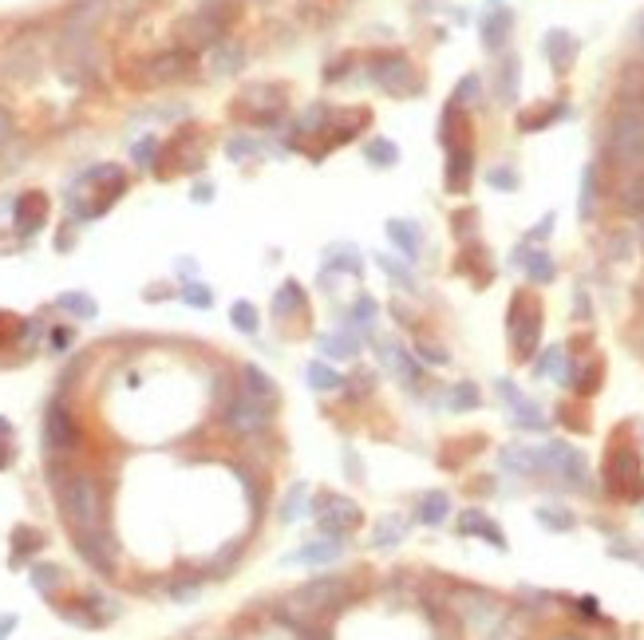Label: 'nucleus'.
<instances>
[{"label":"nucleus","instance_id":"nucleus-1","mask_svg":"<svg viewBox=\"0 0 644 640\" xmlns=\"http://www.w3.org/2000/svg\"><path fill=\"white\" fill-rule=\"evenodd\" d=\"M56 499H59V514L72 526L75 537L88 534H104V491H99L96 475L80 470V475L56 478Z\"/></svg>","mask_w":644,"mask_h":640},{"label":"nucleus","instance_id":"nucleus-2","mask_svg":"<svg viewBox=\"0 0 644 640\" xmlns=\"http://www.w3.org/2000/svg\"><path fill=\"white\" fill-rule=\"evenodd\" d=\"M352 593H356V585L349 577H317V581H309V585L293 589V593L285 597V617H293L296 625L304 629L317 617H325V613L349 605Z\"/></svg>","mask_w":644,"mask_h":640},{"label":"nucleus","instance_id":"nucleus-3","mask_svg":"<svg viewBox=\"0 0 644 640\" xmlns=\"http://www.w3.org/2000/svg\"><path fill=\"white\" fill-rule=\"evenodd\" d=\"M605 486L613 494H621V499H644V467L637 447L613 443V451L605 459Z\"/></svg>","mask_w":644,"mask_h":640},{"label":"nucleus","instance_id":"nucleus-4","mask_svg":"<svg viewBox=\"0 0 644 640\" xmlns=\"http://www.w3.org/2000/svg\"><path fill=\"white\" fill-rule=\"evenodd\" d=\"M609 155L621 166H640L644 163V111L640 107H625L613 119L609 131Z\"/></svg>","mask_w":644,"mask_h":640},{"label":"nucleus","instance_id":"nucleus-5","mask_svg":"<svg viewBox=\"0 0 644 640\" xmlns=\"http://www.w3.org/2000/svg\"><path fill=\"white\" fill-rule=\"evenodd\" d=\"M226 423H230L234 435H242V439H253V435H265L269 423H273V408L269 403H257L249 400V395L237 392L230 403H226Z\"/></svg>","mask_w":644,"mask_h":640},{"label":"nucleus","instance_id":"nucleus-6","mask_svg":"<svg viewBox=\"0 0 644 640\" xmlns=\"http://www.w3.org/2000/svg\"><path fill=\"white\" fill-rule=\"evenodd\" d=\"M372 80H376L380 91H387L392 99H403V95H411V91H419V75H415L408 56H380V60L372 64Z\"/></svg>","mask_w":644,"mask_h":640},{"label":"nucleus","instance_id":"nucleus-7","mask_svg":"<svg viewBox=\"0 0 644 640\" xmlns=\"http://www.w3.org/2000/svg\"><path fill=\"white\" fill-rule=\"evenodd\" d=\"M226 20H230V12H222V8H202V12L186 16V20L178 24V40H182L186 48H214L218 40H222Z\"/></svg>","mask_w":644,"mask_h":640},{"label":"nucleus","instance_id":"nucleus-8","mask_svg":"<svg viewBox=\"0 0 644 640\" xmlns=\"http://www.w3.org/2000/svg\"><path fill=\"white\" fill-rule=\"evenodd\" d=\"M281 111H285V88H273V83H249L237 95V115H245L253 123H269Z\"/></svg>","mask_w":644,"mask_h":640},{"label":"nucleus","instance_id":"nucleus-9","mask_svg":"<svg viewBox=\"0 0 644 640\" xmlns=\"http://www.w3.org/2000/svg\"><path fill=\"white\" fill-rule=\"evenodd\" d=\"M44 447H48V454H72L75 447H80V427H75V419H72V411L64 408V403H52L48 408V415H44Z\"/></svg>","mask_w":644,"mask_h":640},{"label":"nucleus","instance_id":"nucleus-10","mask_svg":"<svg viewBox=\"0 0 644 640\" xmlns=\"http://www.w3.org/2000/svg\"><path fill=\"white\" fill-rule=\"evenodd\" d=\"M538 336H541V309L530 305V316H522V293L510 301V340H514V352L518 360H530L533 348H538Z\"/></svg>","mask_w":644,"mask_h":640},{"label":"nucleus","instance_id":"nucleus-11","mask_svg":"<svg viewBox=\"0 0 644 640\" xmlns=\"http://www.w3.org/2000/svg\"><path fill=\"white\" fill-rule=\"evenodd\" d=\"M317 522L325 537H349L352 530H360L364 514L352 499H325V510H317Z\"/></svg>","mask_w":644,"mask_h":640},{"label":"nucleus","instance_id":"nucleus-12","mask_svg":"<svg viewBox=\"0 0 644 640\" xmlns=\"http://www.w3.org/2000/svg\"><path fill=\"white\" fill-rule=\"evenodd\" d=\"M75 550H80V558H88L91 569H99V574L111 577L115 574V542L104 534H88V537H75Z\"/></svg>","mask_w":644,"mask_h":640},{"label":"nucleus","instance_id":"nucleus-13","mask_svg":"<svg viewBox=\"0 0 644 640\" xmlns=\"http://www.w3.org/2000/svg\"><path fill=\"white\" fill-rule=\"evenodd\" d=\"M341 550H344L341 537H320V542H309V545H301V550H293L285 561H289V566H328V561L341 558Z\"/></svg>","mask_w":644,"mask_h":640},{"label":"nucleus","instance_id":"nucleus-14","mask_svg":"<svg viewBox=\"0 0 644 640\" xmlns=\"http://www.w3.org/2000/svg\"><path fill=\"white\" fill-rule=\"evenodd\" d=\"M48 217V198L40 190H28L20 194V202H16V230L20 233H36L40 225H44Z\"/></svg>","mask_w":644,"mask_h":640},{"label":"nucleus","instance_id":"nucleus-15","mask_svg":"<svg viewBox=\"0 0 644 640\" xmlns=\"http://www.w3.org/2000/svg\"><path fill=\"white\" fill-rule=\"evenodd\" d=\"M186 72H190V56L186 52H163V56H155V60L147 64V75H142V80L147 83H174V80H182Z\"/></svg>","mask_w":644,"mask_h":640},{"label":"nucleus","instance_id":"nucleus-16","mask_svg":"<svg viewBox=\"0 0 644 640\" xmlns=\"http://www.w3.org/2000/svg\"><path fill=\"white\" fill-rule=\"evenodd\" d=\"M459 534H479V537H487L494 550H506V534L482 510H463L459 514Z\"/></svg>","mask_w":644,"mask_h":640},{"label":"nucleus","instance_id":"nucleus-17","mask_svg":"<svg viewBox=\"0 0 644 640\" xmlns=\"http://www.w3.org/2000/svg\"><path fill=\"white\" fill-rule=\"evenodd\" d=\"M237 392L249 395V400H257V403H269V408L277 403V387H273V380H269L257 364H245L242 368V387H237Z\"/></svg>","mask_w":644,"mask_h":640},{"label":"nucleus","instance_id":"nucleus-18","mask_svg":"<svg viewBox=\"0 0 644 640\" xmlns=\"http://www.w3.org/2000/svg\"><path fill=\"white\" fill-rule=\"evenodd\" d=\"M546 56H549V64H554V72H570L573 60H578V40H573L570 32L554 28L546 36Z\"/></svg>","mask_w":644,"mask_h":640},{"label":"nucleus","instance_id":"nucleus-19","mask_svg":"<svg viewBox=\"0 0 644 640\" xmlns=\"http://www.w3.org/2000/svg\"><path fill=\"white\" fill-rule=\"evenodd\" d=\"M447 514H451V499H447V491H427V494H419L415 518H419L423 526H443Z\"/></svg>","mask_w":644,"mask_h":640},{"label":"nucleus","instance_id":"nucleus-20","mask_svg":"<svg viewBox=\"0 0 644 640\" xmlns=\"http://www.w3.org/2000/svg\"><path fill=\"white\" fill-rule=\"evenodd\" d=\"M502 467L514 470V475H533V470H541V454L538 447H518V443H510V447H502Z\"/></svg>","mask_w":644,"mask_h":640},{"label":"nucleus","instance_id":"nucleus-21","mask_svg":"<svg viewBox=\"0 0 644 640\" xmlns=\"http://www.w3.org/2000/svg\"><path fill=\"white\" fill-rule=\"evenodd\" d=\"M471 158H474V155H471V147H451V163H447V187H451L455 194L467 190L471 171H474Z\"/></svg>","mask_w":644,"mask_h":640},{"label":"nucleus","instance_id":"nucleus-22","mask_svg":"<svg viewBox=\"0 0 644 640\" xmlns=\"http://www.w3.org/2000/svg\"><path fill=\"white\" fill-rule=\"evenodd\" d=\"M518 261H522V269H526L530 281H538V285H549L557 277V265H554V257H549L546 249H530V254H518Z\"/></svg>","mask_w":644,"mask_h":640},{"label":"nucleus","instance_id":"nucleus-23","mask_svg":"<svg viewBox=\"0 0 644 640\" xmlns=\"http://www.w3.org/2000/svg\"><path fill=\"white\" fill-rule=\"evenodd\" d=\"M510 24H514L510 8H494V12L482 20V44H487V48H502L506 44V32H510Z\"/></svg>","mask_w":644,"mask_h":640},{"label":"nucleus","instance_id":"nucleus-24","mask_svg":"<svg viewBox=\"0 0 644 640\" xmlns=\"http://www.w3.org/2000/svg\"><path fill=\"white\" fill-rule=\"evenodd\" d=\"M387 238L400 246V254L408 261L419 257V230H415L411 222H387Z\"/></svg>","mask_w":644,"mask_h":640},{"label":"nucleus","instance_id":"nucleus-25","mask_svg":"<svg viewBox=\"0 0 644 640\" xmlns=\"http://www.w3.org/2000/svg\"><path fill=\"white\" fill-rule=\"evenodd\" d=\"M533 518H538V526L554 530V534H570V530L578 526L573 510H565V507H538V510H533Z\"/></svg>","mask_w":644,"mask_h":640},{"label":"nucleus","instance_id":"nucleus-26","mask_svg":"<svg viewBox=\"0 0 644 640\" xmlns=\"http://www.w3.org/2000/svg\"><path fill=\"white\" fill-rule=\"evenodd\" d=\"M617 91H621V99H629V107H637L644 99V64H629V67H625Z\"/></svg>","mask_w":644,"mask_h":640},{"label":"nucleus","instance_id":"nucleus-27","mask_svg":"<svg viewBox=\"0 0 644 640\" xmlns=\"http://www.w3.org/2000/svg\"><path fill=\"white\" fill-rule=\"evenodd\" d=\"M510 408H514V427H526V431H546V415H541V408L533 400L522 395V400H514Z\"/></svg>","mask_w":644,"mask_h":640},{"label":"nucleus","instance_id":"nucleus-28","mask_svg":"<svg viewBox=\"0 0 644 640\" xmlns=\"http://www.w3.org/2000/svg\"><path fill=\"white\" fill-rule=\"evenodd\" d=\"M403 534H408V522H403L400 514H387V518H380V526L372 530V545H395V542H403Z\"/></svg>","mask_w":644,"mask_h":640},{"label":"nucleus","instance_id":"nucleus-29","mask_svg":"<svg viewBox=\"0 0 644 640\" xmlns=\"http://www.w3.org/2000/svg\"><path fill=\"white\" fill-rule=\"evenodd\" d=\"M242 60H245V52H242V44H234V40H218L214 48H210V64L218 67V72H237L242 67Z\"/></svg>","mask_w":644,"mask_h":640},{"label":"nucleus","instance_id":"nucleus-30","mask_svg":"<svg viewBox=\"0 0 644 640\" xmlns=\"http://www.w3.org/2000/svg\"><path fill=\"white\" fill-rule=\"evenodd\" d=\"M296 309H304V289L296 281H285L281 289H277V297H273V313L289 316V313H296Z\"/></svg>","mask_w":644,"mask_h":640},{"label":"nucleus","instance_id":"nucleus-31","mask_svg":"<svg viewBox=\"0 0 644 640\" xmlns=\"http://www.w3.org/2000/svg\"><path fill=\"white\" fill-rule=\"evenodd\" d=\"M479 403H482L479 387H474V384H467V380H463V384H455L451 392H447V408H451V411H474V408H479Z\"/></svg>","mask_w":644,"mask_h":640},{"label":"nucleus","instance_id":"nucleus-32","mask_svg":"<svg viewBox=\"0 0 644 640\" xmlns=\"http://www.w3.org/2000/svg\"><path fill=\"white\" fill-rule=\"evenodd\" d=\"M40 545H44V534H40L36 526H16L12 530V553L16 558H28V553H36Z\"/></svg>","mask_w":644,"mask_h":640},{"label":"nucleus","instance_id":"nucleus-33","mask_svg":"<svg viewBox=\"0 0 644 640\" xmlns=\"http://www.w3.org/2000/svg\"><path fill=\"white\" fill-rule=\"evenodd\" d=\"M364 155H368V163H376V166H395L400 163V147H395L392 139H368Z\"/></svg>","mask_w":644,"mask_h":640},{"label":"nucleus","instance_id":"nucleus-34","mask_svg":"<svg viewBox=\"0 0 644 640\" xmlns=\"http://www.w3.org/2000/svg\"><path fill=\"white\" fill-rule=\"evenodd\" d=\"M320 352H325L328 360H349V356H356L360 352V344L352 340V336H320Z\"/></svg>","mask_w":644,"mask_h":640},{"label":"nucleus","instance_id":"nucleus-35","mask_svg":"<svg viewBox=\"0 0 644 640\" xmlns=\"http://www.w3.org/2000/svg\"><path fill=\"white\" fill-rule=\"evenodd\" d=\"M59 585H64V569L59 566H36L32 569V589H36V593L52 597Z\"/></svg>","mask_w":644,"mask_h":640},{"label":"nucleus","instance_id":"nucleus-36","mask_svg":"<svg viewBox=\"0 0 644 640\" xmlns=\"http://www.w3.org/2000/svg\"><path fill=\"white\" fill-rule=\"evenodd\" d=\"M498 95H502V103H514V99H518V60H514V56H506L502 72H498Z\"/></svg>","mask_w":644,"mask_h":640},{"label":"nucleus","instance_id":"nucleus-37","mask_svg":"<svg viewBox=\"0 0 644 640\" xmlns=\"http://www.w3.org/2000/svg\"><path fill=\"white\" fill-rule=\"evenodd\" d=\"M601 376H605V368H601V364H589V368H581V372H573V368H570L565 384H573L581 395H589V392H597V387H601Z\"/></svg>","mask_w":644,"mask_h":640},{"label":"nucleus","instance_id":"nucleus-38","mask_svg":"<svg viewBox=\"0 0 644 640\" xmlns=\"http://www.w3.org/2000/svg\"><path fill=\"white\" fill-rule=\"evenodd\" d=\"M304 502H309V486L304 483H296L289 494H285V502H281V522H296L304 514Z\"/></svg>","mask_w":644,"mask_h":640},{"label":"nucleus","instance_id":"nucleus-39","mask_svg":"<svg viewBox=\"0 0 644 640\" xmlns=\"http://www.w3.org/2000/svg\"><path fill=\"white\" fill-rule=\"evenodd\" d=\"M593 202H597V171L593 166H586V174H581V206H578V214L586 217H593Z\"/></svg>","mask_w":644,"mask_h":640},{"label":"nucleus","instance_id":"nucleus-40","mask_svg":"<svg viewBox=\"0 0 644 640\" xmlns=\"http://www.w3.org/2000/svg\"><path fill=\"white\" fill-rule=\"evenodd\" d=\"M230 316H234V328L237 332H257V309L249 305V301H237V305L230 309Z\"/></svg>","mask_w":644,"mask_h":640},{"label":"nucleus","instance_id":"nucleus-41","mask_svg":"<svg viewBox=\"0 0 644 640\" xmlns=\"http://www.w3.org/2000/svg\"><path fill=\"white\" fill-rule=\"evenodd\" d=\"M59 309H67V313H75V316H83V320L96 316V301L83 297V293H64V297H59Z\"/></svg>","mask_w":644,"mask_h":640},{"label":"nucleus","instance_id":"nucleus-42","mask_svg":"<svg viewBox=\"0 0 644 640\" xmlns=\"http://www.w3.org/2000/svg\"><path fill=\"white\" fill-rule=\"evenodd\" d=\"M309 380H312V387L317 392H336L344 380L333 372V368H325V364H309Z\"/></svg>","mask_w":644,"mask_h":640},{"label":"nucleus","instance_id":"nucleus-43","mask_svg":"<svg viewBox=\"0 0 644 640\" xmlns=\"http://www.w3.org/2000/svg\"><path fill=\"white\" fill-rule=\"evenodd\" d=\"M479 95H482V80H479V75H463L459 88H455V107H467Z\"/></svg>","mask_w":644,"mask_h":640},{"label":"nucleus","instance_id":"nucleus-44","mask_svg":"<svg viewBox=\"0 0 644 640\" xmlns=\"http://www.w3.org/2000/svg\"><path fill=\"white\" fill-rule=\"evenodd\" d=\"M376 313H380L376 301H372V297H360V301H356V309H352V324L360 328V332H364V328L372 332V324H376Z\"/></svg>","mask_w":644,"mask_h":640},{"label":"nucleus","instance_id":"nucleus-45","mask_svg":"<svg viewBox=\"0 0 644 640\" xmlns=\"http://www.w3.org/2000/svg\"><path fill=\"white\" fill-rule=\"evenodd\" d=\"M182 301H186V305H194V309H210V305H214V293H210L206 285H186Z\"/></svg>","mask_w":644,"mask_h":640},{"label":"nucleus","instance_id":"nucleus-46","mask_svg":"<svg viewBox=\"0 0 644 640\" xmlns=\"http://www.w3.org/2000/svg\"><path fill=\"white\" fill-rule=\"evenodd\" d=\"M487 179H490V187H494V190H514V187H518V174H514L510 166H494Z\"/></svg>","mask_w":644,"mask_h":640},{"label":"nucleus","instance_id":"nucleus-47","mask_svg":"<svg viewBox=\"0 0 644 640\" xmlns=\"http://www.w3.org/2000/svg\"><path fill=\"white\" fill-rule=\"evenodd\" d=\"M242 553H245V542H230V545H226V550H222V553H218V561H214V566H218V569H222V574H218V577H226V569H230V566H234V561H237V558H242Z\"/></svg>","mask_w":644,"mask_h":640},{"label":"nucleus","instance_id":"nucleus-48","mask_svg":"<svg viewBox=\"0 0 644 640\" xmlns=\"http://www.w3.org/2000/svg\"><path fill=\"white\" fill-rule=\"evenodd\" d=\"M380 265H384L387 273L395 277V281H403V285H408V289H415V277H411V273H408V269H403V265H395L392 257H380Z\"/></svg>","mask_w":644,"mask_h":640},{"label":"nucleus","instance_id":"nucleus-49","mask_svg":"<svg viewBox=\"0 0 644 640\" xmlns=\"http://www.w3.org/2000/svg\"><path fill=\"white\" fill-rule=\"evenodd\" d=\"M158 155V142L155 139H147V142H139V147H134V163L139 166H150V158Z\"/></svg>","mask_w":644,"mask_h":640},{"label":"nucleus","instance_id":"nucleus-50","mask_svg":"<svg viewBox=\"0 0 644 640\" xmlns=\"http://www.w3.org/2000/svg\"><path fill=\"white\" fill-rule=\"evenodd\" d=\"M419 356L427 360V364H447V360H451L443 348H435V344H419Z\"/></svg>","mask_w":644,"mask_h":640},{"label":"nucleus","instance_id":"nucleus-51","mask_svg":"<svg viewBox=\"0 0 644 640\" xmlns=\"http://www.w3.org/2000/svg\"><path fill=\"white\" fill-rule=\"evenodd\" d=\"M471 222H479V214H474V210H467V214H455V233H459V238H467Z\"/></svg>","mask_w":644,"mask_h":640},{"label":"nucleus","instance_id":"nucleus-52","mask_svg":"<svg viewBox=\"0 0 644 640\" xmlns=\"http://www.w3.org/2000/svg\"><path fill=\"white\" fill-rule=\"evenodd\" d=\"M16 625H20V617H16V613H0V640H8V633H12Z\"/></svg>","mask_w":644,"mask_h":640},{"label":"nucleus","instance_id":"nucleus-53","mask_svg":"<svg viewBox=\"0 0 644 640\" xmlns=\"http://www.w3.org/2000/svg\"><path fill=\"white\" fill-rule=\"evenodd\" d=\"M8 139H12V115H8L4 107H0V147H4Z\"/></svg>","mask_w":644,"mask_h":640},{"label":"nucleus","instance_id":"nucleus-54","mask_svg":"<svg viewBox=\"0 0 644 640\" xmlns=\"http://www.w3.org/2000/svg\"><path fill=\"white\" fill-rule=\"evenodd\" d=\"M625 202H629L632 210H644V182H637V187L629 190V198H625Z\"/></svg>","mask_w":644,"mask_h":640},{"label":"nucleus","instance_id":"nucleus-55","mask_svg":"<svg viewBox=\"0 0 644 640\" xmlns=\"http://www.w3.org/2000/svg\"><path fill=\"white\" fill-rule=\"evenodd\" d=\"M549 225H554V214H546V217H541V225L530 233V238H533V241H538V238H546V233H549Z\"/></svg>","mask_w":644,"mask_h":640},{"label":"nucleus","instance_id":"nucleus-56","mask_svg":"<svg viewBox=\"0 0 644 640\" xmlns=\"http://www.w3.org/2000/svg\"><path fill=\"white\" fill-rule=\"evenodd\" d=\"M8 462H12V447H8V443H0V470H4Z\"/></svg>","mask_w":644,"mask_h":640},{"label":"nucleus","instance_id":"nucleus-57","mask_svg":"<svg viewBox=\"0 0 644 640\" xmlns=\"http://www.w3.org/2000/svg\"><path fill=\"white\" fill-rule=\"evenodd\" d=\"M581 613H589V617H597V601H593V597H581Z\"/></svg>","mask_w":644,"mask_h":640},{"label":"nucleus","instance_id":"nucleus-58","mask_svg":"<svg viewBox=\"0 0 644 640\" xmlns=\"http://www.w3.org/2000/svg\"><path fill=\"white\" fill-rule=\"evenodd\" d=\"M194 198H198V202H206V198H214V187H206V182H202V187H198V190H194Z\"/></svg>","mask_w":644,"mask_h":640},{"label":"nucleus","instance_id":"nucleus-59","mask_svg":"<svg viewBox=\"0 0 644 640\" xmlns=\"http://www.w3.org/2000/svg\"><path fill=\"white\" fill-rule=\"evenodd\" d=\"M549 640H586V636H581V633H554Z\"/></svg>","mask_w":644,"mask_h":640},{"label":"nucleus","instance_id":"nucleus-60","mask_svg":"<svg viewBox=\"0 0 644 640\" xmlns=\"http://www.w3.org/2000/svg\"><path fill=\"white\" fill-rule=\"evenodd\" d=\"M0 435H4V439L12 435V423H8V419H0Z\"/></svg>","mask_w":644,"mask_h":640},{"label":"nucleus","instance_id":"nucleus-61","mask_svg":"<svg viewBox=\"0 0 644 640\" xmlns=\"http://www.w3.org/2000/svg\"><path fill=\"white\" fill-rule=\"evenodd\" d=\"M637 40H640V44H644V16H640V20H637Z\"/></svg>","mask_w":644,"mask_h":640},{"label":"nucleus","instance_id":"nucleus-62","mask_svg":"<svg viewBox=\"0 0 644 640\" xmlns=\"http://www.w3.org/2000/svg\"><path fill=\"white\" fill-rule=\"evenodd\" d=\"M265 4H277V0H265Z\"/></svg>","mask_w":644,"mask_h":640}]
</instances>
